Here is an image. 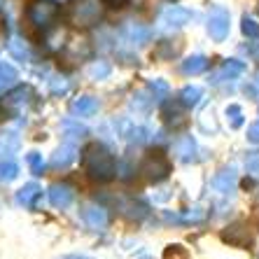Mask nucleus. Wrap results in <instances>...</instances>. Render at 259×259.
<instances>
[{
	"instance_id": "25",
	"label": "nucleus",
	"mask_w": 259,
	"mask_h": 259,
	"mask_svg": "<svg viewBox=\"0 0 259 259\" xmlns=\"http://www.w3.org/2000/svg\"><path fill=\"white\" fill-rule=\"evenodd\" d=\"M17 79H19V75H17V70H14V66L0 63V91L7 89V87H12Z\"/></svg>"
},
{
	"instance_id": "9",
	"label": "nucleus",
	"mask_w": 259,
	"mask_h": 259,
	"mask_svg": "<svg viewBox=\"0 0 259 259\" xmlns=\"http://www.w3.org/2000/svg\"><path fill=\"white\" fill-rule=\"evenodd\" d=\"M173 152H175V157H178V161H182V163L199 161V145H196V140L192 136H182V138L175 140Z\"/></svg>"
},
{
	"instance_id": "41",
	"label": "nucleus",
	"mask_w": 259,
	"mask_h": 259,
	"mask_svg": "<svg viewBox=\"0 0 259 259\" xmlns=\"http://www.w3.org/2000/svg\"><path fill=\"white\" fill-rule=\"evenodd\" d=\"M140 259H152V257H140Z\"/></svg>"
},
{
	"instance_id": "30",
	"label": "nucleus",
	"mask_w": 259,
	"mask_h": 259,
	"mask_svg": "<svg viewBox=\"0 0 259 259\" xmlns=\"http://www.w3.org/2000/svg\"><path fill=\"white\" fill-rule=\"evenodd\" d=\"M26 161H28V168L33 175H42L45 173V159L40 152H30L28 157H26Z\"/></svg>"
},
{
	"instance_id": "2",
	"label": "nucleus",
	"mask_w": 259,
	"mask_h": 259,
	"mask_svg": "<svg viewBox=\"0 0 259 259\" xmlns=\"http://www.w3.org/2000/svg\"><path fill=\"white\" fill-rule=\"evenodd\" d=\"M59 12L61 10L54 0H33V3L26 7V21H28V26L33 30L45 33V30H49L56 24Z\"/></svg>"
},
{
	"instance_id": "35",
	"label": "nucleus",
	"mask_w": 259,
	"mask_h": 259,
	"mask_svg": "<svg viewBox=\"0 0 259 259\" xmlns=\"http://www.w3.org/2000/svg\"><path fill=\"white\" fill-rule=\"evenodd\" d=\"M150 103H152V98L147 101V94H145V91H138V94L133 96L131 105H133V108H138V110H147V108H150Z\"/></svg>"
},
{
	"instance_id": "8",
	"label": "nucleus",
	"mask_w": 259,
	"mask_h": 259,
	"mask_svg": "<svg viewBox=\"0 0 259 259\" xmlns=\"http://www.w3.org/2000/svg\"><path fill=\"white\" fill-rule=\"evenodd\" d=\"M82 220H84V224L89 229L101 231L108 224V210L98 203H84L82 205Z\"/></svg>"
},
{
	"instance_id": "6",
	"label": "nucleus",
	"mask_w": 259,
	"mask_h": 259,
	"mask_svg": "<svg viewBox=\"0 0 259 259\" xmlns=\"http://www.w3.org/2000/svg\"><path fill=\"white\" fill-rule=\"evenodd\" d=\"M192 19H194V14L189 12V10L170 5L159 14V28L161 30H178V28H182V26H187Z\"/></svg>"
},
{
	"instance_id": "21",
	"label": "nucleus",
	"mask_w": 259,
	"mask_h": 259,
	"mask_svg": "<svg viewBox=\"0 0 259 259\" xmlns=\"http://www.w3.org/2000/svg\"><path fill=\"white\" fill-rule=\"evenodd\" d=\"M201 96H203V91H201V87H194V84H187L180 89V98L178 101L185 105V108H196L201 103Z\"/></svg>"
},
{
	"instance_id": "5",
	"label": "nucleus",
	"mask_w": 259,
	"mask_h": 259,
	"mask_svg": "<svg viewBox=\"0 0 259 259\" xmlns=\"http://www.w3.org/2000/svg\"><path fill=\"white\" fill-rule=\"evenodd\" d=\"M220 241L231 247H250L252 245V231L245 222H231L220 231Z\"/></svg>"
},
{
	"instance_id": "40",
	"label": "nucleus",
	"mask_w": 259,
	"mask_h": 259,
	"mask_svg": "<svg viewBox=\"0 0 259 259\" xmlns=\"http://www.w3.org/2000/svg\"><path fill=\"white\" fill-rule=\"evenodd\" d=\"M254 84H257V89H259V72H257V77H254Z\"/></svg>"
},
{
	"instance_id": "32",
	"label": "nucleus",
	"mask_w": 259,
	"mask_h": 259,
	"mask_svg": "<svg viewBox=\"0 0 259 259\" xmlns=\"http://www.w3.org/2000/svg\"><path fill=\"white\" fill-rule=\"evenodd\" d=\"M110 75V66L105 63V61H98V63H94V66L89 68V77L91 79H103Z\"/></svg>"
},
{
	"instance_id": "19",
	"label": "nucleus",
	"mask_w": 259,
	"mask_h": 259,
	"mask_svg": "<svg viewBox=\"0 0 259 259\" xmlns=\"http://www.w3.org/2000/svg\"><path fill=\"white\" fill-rule=\"evenodd\" d=\"M243 70H245V63H243V61L229 59V61H224L222 70L217 72L212 82H222V79H234V77H238V75H241Z\"/></svg>"
},
{
	"instance_id": "13",
	"label": "nucleus",
	"mask_w": 259,
	"mask_h": 259,
	"mask_svg": "<svg viewBox=\"0 0 259 259\" xmlns=\"http://www.w3.org/2000/svg\"><path fill=\"white\" fill-rule=\"evenodd\" d=\"M236 182H238V175L234 168H222L220 173L212 178V187L220 194H231L236 189Z\"/></svg>"
},
{
	"instance_id": "28",
	"label": "nucleus",
	"mask_w": 259,
	"mask_h": 259,
	"mask_svg": "<svg viewBox=\"0 0 259 259\" xmlns=\"http://www.w3.org/2000/svg\"><path fill=\"white\" fill-rule=\"evenodd\" d=\"M227 119H229L231 128H241L243 126V110H241V105H236V103L227 105Z\"/></svg>"
},
{
	"instance_id": "16",
	"label": "nucleus",
	"mask_w": 259,
	"mask_h": 259,
	"mask_svg": "<svg viewBox=\"0 0 259 259\" xmlns=\"http://www.w3.org/2000/svg\"><path fill=\"white\" fill-rule=\"evenodd\" d=\"M40 194H42V189L37 187L35 182H28V185H24V187L17 192V201L24 208H28V210H33L37 205V199H40Z\"/></svg>"
},
{
	"instance_id": "7",
	"label": "nucleus",
	"mask_w": 259,
	"mask_h": 259,
	"mask_svg": "<svg viewBox=\"0 0 259 259\" xmlns=\"http://www.w3.org/2000/svg\"><path fill=\"white\" fill-rule=\"evenodd\" d=\"M231 28V17L224 7H215L208 17V35L215 40V42H222L224 37L229 35Z\"/></svg>"
},
{
	"instance_id": "1",
	"label": "nucleus",
	"mask_w": 259,
	"mask_h": 259,
	"mask_svg": "<svg viewBox=\"0 0 259 259\" xmlns=\"http://www.w3.org/2000/svg\"><path fill=\"white\" fill-rule=\"evenodd\" d=\"M82 166L94 182H110L117 175V161L112 157V152L98 140L89 143L82 150Z\"/></svg>"
},
{
	"instance_id": "37",
	"label": "nucleus",
	"mask_w": 259,
	"mask_h": 259,
	"mask_svg": "<svg viewBox=\"0 0 259 259\" xmlns=\"http://www.w3.org/2000/svg\"><path fill=\"white\" fill-rule=\"evenodd\" d=\"M247 140H250V143H254V145H259V121L247 128Z\"/></svg>"
},
{
	"instance_id": "4",
	"label": "nucleus",
	"mask_w": 259,
	"mask_h": 259,
	"mask_svg": "<svg viewBox=\"0 0 259 259\" xmlns=\"http://www.w3.org/2000/svg\"><path fill=\"white\" fill-rule=\"evenodd\" d=\"M140 173H143L145 180L152 182V185H159V182H163L170 175V161H168V157H166L161 150L150 152V154L143 159V163H140Z\"/></svg>"
},
{
	"instance_id": "38",
	"label": "nucleus",
	"mask_w": 259,
	"mask_h": 259,
	"mask_svg": "<svg viewBox=\"0 0 259 259\" xmlns=\"http://www.w3.org/2000/svg\"><path fill=\"white\" fill-rule=\"evenodd\" d=\"M103 5H108V7H124L128 3V0H101Z\"/></svg>"
},
{
	"instance_id": "24",
	"label": "nucleus",
	"mask_w": 259,
	"mask_h": 259,
	"mask_svg": "<svg viewBox=\"0 0 259 259\" xmlns=\"http://www.w3.org/2000/svg\"><path fill=\"white\" fill-rule=\"evenodd\" d=\"M126 35H128V40H131L133 45H143V42H147L150 40V28H143V26H138V24H131L126 28Z\"/></svg>"
},
{
	"instance_id": "17",
	"label": "nucleus",
	"mask_w": 259,
	"mask_h": 259,
	"mask_svg": "<svg viewBox=\"0 0 259 259\" xmlns=\"http://www.w3.org/2000/svg\"><path fill=\"white\" fill-rule=\"evenodd\" d=\"M180 49H182L180 40H161V42H157L152 56H154L157 61H170L173 56L180 54Z\"/></svg>"
},
{
	"instance_id": "29",
	"label": "nucleus",
	"mask_w": 259,
	"mask_h": 259,
	"mask_svg": "<svg viewBox=\"0 0 259 259\" xmlns=\"http://www.w3.org/2000/svg\"><path fill=\"white\" fill-rule=\"evenodd\" d=\"M163 259H192L187 252V247L180 245V243H170L166 250H163Z\"/></svg>"
},
{
	"instance_id": "12",
	"label": "nucleus",
	"mask_w": 259,
	"mask_h": 259,
	"mask_svg": "<svg viewBox=\"0 0 259 259\" xmlns=\"http://www.w3.org/2000/svg\"><path fill=\"white\" fill-rule=\"evenodd\" d=\"M30 96H33L30 87H19V89L10 91L5 96V108L10 110V112H19V110L26 108V103H28Z\"/></svg>"
},
{
	"instance_id": "15",
	"label": "nucleus",
	"mask_w": 259,
	"mask_h": 259,
	"mask_svg": "<svg viewBox=\"0 0 259 259\" xmlns=\"http://www.w3.org/2000/svg\"><path fill=\"white\" fill-rule=\"evenodd\" d=\"M208 66H210V61L205 59L203 54H194V56H187V59L180 63V70L182 75H201V72L208 70Z\"/></svg>"
},
{
	"instance_id": "33",
	"label": "nucleus",
	"mask_w": 259,
	"mask_h": 259,
	"mask_svg": "<svg viewBox=\"0 0 259 259\" xmlns=\"http://www.w3.org/2000/svg\"><path fill=\"white\" fill-rule=\"evenodd\" d=\"M245 168L250 175H254V178H259V152H247L245 157Z\"/></svg>"
},
{
	"instance_id": "42",
	"label": "nucleus",
	"mask_w": 259,
	"mask_h": 259,
	"mask_svg": "<svg viewBox=\"0 0 259 259\" xmlns=\"http://www.w3.org/2000/svg\"><path fill=\"white\" fill-rule=\"evenodd\" d=\"M257 12H259V5H257Z\"/></svg>"
},
{
	"instance_id": "27",
	"label": "nucleus",
	"mask_w": 259,
	"mask_h": 259,
	"mask_svg": "<svg viewBox=\"0 0 259 259\" xmlns=\"http://www.w3.org/2000/svg\"><path fill=\"white\" fill-rule=\"evenodd\" d=\"M147 89H150V94L154 96V101H163V98L168 96V84H166L163 79H150V82H147Z\"/></svg>"
},
{
	"instance_id": "36",
	"label": "nucleus",
	"mask_w": 259,
	"mask_h": 259,
	"mask_svg": "<svg viewBox=\"0 0 259 259\" xmlns=\"http://www.w3.org/2000/svg\"><path fill=\"white\" fill-rule=\"evenodd\" d=\"M10 49H12V54H17L19 59H28V49L26 47H19V42H10Z\"/></svg>"
},
{
	"instance_id": "39",
	"label": "nucleus",
	"mask_w": 259,
	"mask_h": 259,
	"mask_svg": "<svg viewBox=\"0 0 259 259\" xmlns=\"http://www.w3.org/2000/svg\"><path fill=\"white\" fill-rule=\"evenodd\" d=\"M61 259H94V257H89V254H66Z\"/></svg>"
},
{
	"instance_id": "26",
	"label": "nucleus",
	"mask_w": 259,
	"mask_h": 259,
	"mask_svg": "<svg viewBox=\"0 0 259 259\" xmlns=\"http://www.w3.org/2000/svg\"><path fill=\"white\" fill-rule=\"evenodd\" d=\"M19 178V166L14 161H0V182H12Z\"/></svg>"
},
{
	"instance_id": "14",
	"label": "nucleus",
	"mask_w": 259,
	"mask_h": 259,
	"mask_svg": "<svg viewBox=\"0 0 259 259\" xmlns=\"http://www.w3.org/2000/svg\"><path fill=\"white\" fill-rule=\"evenodd\" d=\"M75 159H77V147L70 143L61 145L59 150L52 154V168H68Z\"/></svg>"
},
{
	"instance_id": "20",
	"label": "nucleus",
	"mask_w": 259,
	"mask_h": 259,
	"mask_svg": "<svg viewBox=\"0 0 259 259\" xmlns=\"http://www.w3.org/2000/svg\"><path fill=\"white\" fill-rule=\"evenodd\" d=\"M121 208V212L126 217H131V220H143V217H147V205L140 203V201H124L119 199L117 201Z\"/></svg>"
},
{
	"instance_id": "3",
	"label": "nucleus",
	"mask_w": 259,
	"mask_h": 259,
	"mask_svg": "<svg viewBox=\"0 0 259 259\" xmlns=\"http://www.w3.org/2000/svg\"><path fill=\"white\" fill-rule=\"evenodd\" d=\"M103 17L101 0H75L68 7V24L75 28H91Z\"/></svg>"
},
{
	"instance_id": "22",
	"label": "nucleus",
	"mask_w": 259,
	"mask_h": 259,
	"mask_svg": "<svg viewBox=\"0 0 259 259\" xmlns=\"http://www.w3.org/2000/svg\"><path fill=\"white\" fill-rule=\"evenodd\" d=\"M205 217V212L201 210V208H194L192 212H187V215H175V212H163V220L166 222H173V224H182V222H201Z\"/></svg>"
},
{
	"instance_id": "23",
	"label": "nucleus",
	"mask_w": 259,
	"mask_h": 259,
	"mask_svg": "<svg viewBox=\"0 0 259 259\" xmlns=\"http://www.w3.org/2000/svg\"><path fill=\"white\" fill-rule=\"evenodd\" d=\"M126 138L136 145H143V143H150V140L154 138V133H152L147 126H131L126 131Z\"/></svg>"
},
{
	"instance_id": "10",
	"label": "nucleus",
	"mask_w": 259,
	"mask_h": 259,
	"mask_svg": "<svg viewBox=\"0 0 259 259\" xmlns=\"http://www.w3.org/2000/svg\"><path fill=\"white\" fill-rule=\"evenodd\" d=\"M49 203L54 205V208H68L75 199V189L66 182H54L52 187H49Z\"/></svg>"
},
{
	"instance_id": "34",
	"label": "nucleus",
	"mask_w": 259,
	"mask_h": 259,
	"mask_svg": "<svg viewBox=\"0 0 259 259\" xmlns=\"http://www.w3.org/2000/svg\"><path fill=\"white\" fill-rule=\"evenodd\" d=\"M63 126H66V131H68V136H70V138H84V136H87V128L79 126V124H72L70 119H68Z\"/></svg>"
},
{
	"instance_id": "11",
	"label": "nucleus",
	"mask_w": 259,
	"mask_h": 259,
	"mask_svg": "<svg viewBox=\"0 0 259 259\" xmlns=\"http://www.w3.org/2000/svg\"><path fill=\"white\" fill-rule=\"evenodd\" d=\"M182 105L180 101H170V103H163V108H161V117H163V121L168 124V126H173V128H178V126H182L185 124V112H182Z\"/></svg>"
},
{
	"instance_id": "31",
	"label": "nucleus",
	"mask_w": 259,
	"mask_h": 259,
	"mask_svg": "<svg viewBox=\"0 0 259 259\" xmlns=\"http://www.w3.org/2000/svg\"><path fill=\"white\" fill-rule=\"evenodd\" d=\"M241 28H243V35L252 37V40H259V24H257V21H254V19H250V17H243V24H241Z\"/></svg>"
},
{
	"instance_id": "18",
	"label": "nucleus",
	"mask_w": 259,
	"mask_h": 259,
	"mask_svg": "<svg viewBox=\"0 0 259 259\" xmlns=\"http://www.w3.org/2000/svg\"><path fill=\"white\" fill-rule=\"evenodd\" d=\"M70 110L79 117H91V115H96L98 112V101L94 96H79V98L72 101Z\"/></svg>"
}]
</instances>
